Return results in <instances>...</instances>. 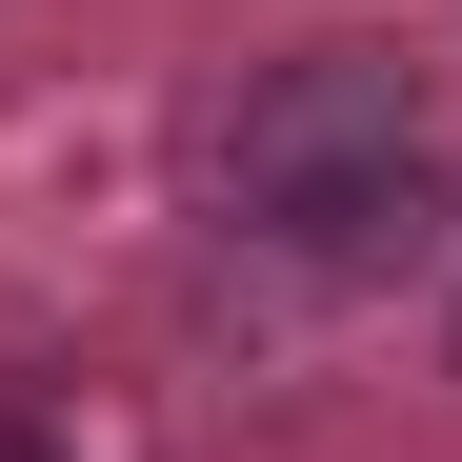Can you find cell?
<instances>
[{
	"label": "cell",
	"instance_id": "obj_1",
	"mask_svg": "<svg viewBox=\"0 0 462 462\" xmlns=\"http://www.w3.org/2000/svg\"><path fill=\"white\" fill-rule=\"evenodd\" d=\"M221 201H242L282 262H382L422 221V101H402V60H362V41L282 60V81L221 121Z\"/></svg>",
	"mask_w": 462,
	"mask_h": 462
},
{
	"label": "cell",
	"instance_id": "obj_2",
	"mask_svg": "<svg viewBox=\"0 0 462 462\" xmlns=\"http://www.w3.org/2000/svg\"><path fill=\"white\" fill-rule=\"evenodd\" d=\"M21 462H41V442H21Z\"/></svg>",
	"mask_w": 462,
	"mask_h": 462
}]
</instances>
